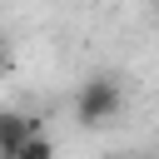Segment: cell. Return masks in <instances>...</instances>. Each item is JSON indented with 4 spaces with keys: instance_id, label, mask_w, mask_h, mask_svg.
<instances>
[{
    "instance_id": "cell-4",
    "label": "cell",
    "mask_w": 159,
    "mask_h": 159,
    "mask_svg": "<svg viewBox=\"0 0 159 159\" xmlns=\"http://www.w3.org/2000/svg\"><path fill=\"white\" fill-rule=\"evenodd\" d=\"M0 70H5V50H0Z\"/></svg>"
},
{
    "instance_id": "cell-3",
    "label": "cell",
    "mask_w": 159,
    "mask_h": 159,
    "mask_svg": "<svg viewBox=\"0 0 159 159\" xmlns=\"http://www.w3.org/2000/svg\"><path fill=\"white\" fill-rule=\"evenodd\" d=\"M5 159H55V139H50L45 129H35V134H25Z\"/></svg>"
},
{
    "instance_id": "cell-5",
    "label": "cell",
    "mask_w": 159,
    "mask_h": 159,
    "mask_svg": "<svg viewBox=\"0 0 159 159\" xmlns=\"http://www.w3.org/2000/svg\"><path fill=\"white\" fill-rule=\"evenodd\" d=\"M124 159H139V154H124Z\"/></svg>"
},
{
    "instance_id": "cell-1",
    "label": "cell",
    "mask_w": 159,
    "mask_h": 159,
    "mask_svg": "<svg viewBox=\"0 0 159 159\" xmlns=\"http://www.w3.org/2000/svg\"><path fill=\"white\" fill-rule=\"evenodd\" d=\"M119 109H124V89H119V80H109V75L84 80L80 94H75V119H80L84 129H104L109 119H119Z\"/></svg>"
},
{
    "instance_id": "cell-2",
    "label": "cell",
    "mask_w": 159,
    "mask_h": 159,
    "mask_svg": "<svg viewBox=\"0 0 159 159\" xmlns=\"http://www.w3.org/2000/svg\"><path fill=\"white\" fill-rule=\"evenodd\" d=\"M35 129H45L40 124V114H25V109H0V159L25 139V134H35Z\"/></svg>"
}]
</instances>
